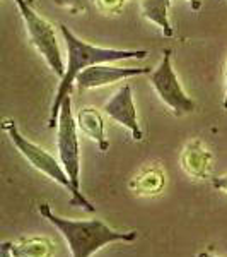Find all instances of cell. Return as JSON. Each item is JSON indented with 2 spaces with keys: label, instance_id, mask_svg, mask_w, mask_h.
<instances>
[{
  "label": "cell",
  "instance_id": "2",
  "mask_svg": "<svg viewBox=\"0 0 227 257\" xmlns=\"http://www.w3.org/2000/svg\"><path fill=\"white\" fill-rule=\"evenodd\" d=\"M40 214L48 219L65 238L72 257H90L102 247L114 242H132L137 231L114 230L101 219H70L62 218L50 209L48 204H40Z\"/></svg>",
  "mask_w": 227,
  "mask_h": 257
},
{
  "label": "cell",
  "instance_id": "21",
  "mask_svg": "<svg viewBox=\"0 0 227 257\" xmlns=\"http://www.w3.org/2000/svg\"><path fill=\"white\" fill-rule=\"evenodd\" d=\"M28 2H30V4H31V2H32V0H28Z\"/></svg>",
  "mask_w": 227,
  "mask_h": 257
},
{
  "label": "cell",
  "instance_id": "20",
  "mask_svg": "<svg viewBox=\"0 0 227 257\" xmlns=\"http://www.w3.org/2000/svg\"><path fill=\"white\" fill-rule=\"evenodd\" d=\"M196 257H218V255H214V254H210V252H200Z\"/></svg>",
  "mask_w": 227,
  "mask_h": 257
},
{
  "label": "cell",
  "instance_id": "7",
  "mask_svg": "<svg viewBox=\"0 0 227 257\" xmlns=\"http://www.w3.org/2000/svg\"><path fill=\"white\" fill-rule=\"evenodd\" d=\"M144 74H150V69L142 67H122V65H113V62H106V64H96L90 65L86 70L77 76L76 84L79 91L104 88V86L114 84L118 81H126L135 76H144Z\"/></svg>",
  "mask_w": 227,
  "mask_h": 257
},
{
  "label": "cell",
  "instance_id": "19",
  "mask_svg": "<svg viewBox=\"0 0 227 257\" xmlns=\"http://www.w3.org/2000/svg\"><path fill=\"white\" fill-rule=\"evenodd\" d=\"M186 2L192 6V9H195V11L200 9V0H186Z\"/></svg>",
  "mask_w": 227,
  "mask_h": 257
},
{
  "label": "cell",
  "instance_id": "3",
  "mask_svg": "<svg viewBox=\"0 0 227 257\" xmlns=\"http://www.w3.org/2000/svg\"><path fill=\"white\" fill-rule=\"evenodd\" d=\"M4 131L9 134L10 143L14 144V148L20 153L24 160L31 165L34 170H38L43 175H46L48 178H52L53 182H56L58 185H62L64 189H67L72 196V204L76 206H82L88 211H94V206L82 196V192H77L76 187H74L72 180L65 172L64 165L60 163V160H56L53 155H50L46 149H43L38 144H34L32 141H30L26 136H22V132L19 131L18 125H16L14 120H4L2 123Z\"/></svg>",
  "mask_w": 227,
  "mask_h": 257
},
{
  "label": "cell",
  "instance_id": "9",
  "mask_svg": "<svg viewBox=\"0 0 227 257\" xmlns=\"http://www.w3.org/2000/svg\"><path fill=\"white\" fill-rule=\"evenodd\" d=\"M181 165L190 177L204 180L210 175V170H212V155L202 144V141L193 139L181 153Z\"/></svg>",
  "mask_w": 227,
  "mask_h": 257
},
{
  "label": "cell",
  "instance_id": "6",
  "mask_svg": "<svg viewBox=\"0 0 227 257\" xmlns=\"http://www.w3.org/2000/svg\"><path fill=\"white\" fill-rule=\"evenodd\" d=\"M77 122L72 113V98H67L60 108L56 125V149L60 163L72 180L77 192H80V146L77 138Z\"/></svg>",
  "mask_w": 227,
  "mask_h": 257
},
{
  "label": "cell",
  "instance_id": "13",
  "mask_svg": "<svg viewBox=\"0 0 227 257\" xmlns=\"http://www.w3.org/2000/svg\"><path fill=\"white\" fill-rule=\"evenodd\" d=\"M130 187L137 190L138 194H158L164 187V175L156 168H150L144 172L142 175L135 177V180L130 184Z\"/></svg>",
  "mask_w": 227,
  "mask_h": 257
},
{
  "label": "cell",
  "instance_id": "12",
  "mask_svg": "<svg viewBox=\"0 0 227 257\" xmlns=\"http://www.w3.org/2000/svg\"><path fill=\"white\" fill-rule=\"evenodd\" d=\"M10 248L14 257H52L53 245L44 237H32L19 243H12Z\"/></svg>",
  "mask_w": 227,
  "mask_h": 257
},
{
  "label": "cell",
  "instance_id": "5",
  "mask_svg": "<svg viewBox=\"0 0 227 257\" xmlns=\"http://www.w3.org/2000/svg\"><path fill=\"white\" fill-rule=\"evenodd\" d=\"M172 52L171 50H164L162 59L158 64V67L148 74V82H150L152 89L159 96L160 101L168 106L176 117H183L192 111H195V101L186 94L183 89L181 82L178 79L172 67Z\"/></svg>",
  "mask_w": 227,
  "mask_h": 257
},
{
  "label": "cell",
  "instance_id": "16",
  "mask_svg": "<svg viewBox=\"0 0 227 257\" xmlns=\"http://www.w3.org/2000/svg\"><path fill=\"white\" fill-rule=\"evenodd\" d=\"M212 185L216 187L217 190H222V192L227 194V175H222V177H217L212 180Z\"/></svg>",
  "mask_w": 227,
  "mask_h": 257
},
{
  "label": "cell",
  "instance_id": "14",
  "mask_svg": "<svg viewBox=\"0 0 227 257\" xmlns=\"http://www.w3.org/2000/svg\"><path fill=\"white\" fill-rule=\"evenodd\" d=\"M94 4L102 12H116L125 4V0H94Z\"/></svg>",
  "mask_w": 227,
  "mask_h": 257
},
{
  "label": "cell",
  "instance_id": "17",
  "mask_svg": "<svg viewBox=\"0 0 227 257\" xmlns=\"http://www.w3.org/2000/svg\"><path fill=\"white\" fill-rule=\"evenodd\" d=\"M0 257H14L10 248V242H4L2 247H0Z\"/></svg>",
  "mask_w": 227,
  "mask_h": 257
},
{
  "label": "cell",
  "instance_id": "1",
  "mask_svg": "<svg viewBox=\"0 0 227 257\" xmlns=\"http://www.w3.org/2000/svg\"><path fill=\"white\" fill-rule=\"evenodd\" d=\"M60 33L67 45V69L60 84L56 88L55 98L50 110L48 127L55 128L58 125V115L64 101L72 96V88L76 84L77 76L90 65L106 64V62H122V60H142L148 55L147 50H122V48H106L96 47L88 41L80 40L67 24H60Z\"/></svg>",
  "mask_w": 227,
  "mask_h": 257
},
{
  "label": "cell",
  "instance_id": "4",
  "mask_svg": "<svg viewBox=\"0 0 227 257\" xmlns=\"http://www.w3.org/2000/svg\"><path fill=\"white\" fill-rule=\"evenodd\" d=\"M14 2L19 9L20 18H22L28 40L36 48V52L43 57L46 65L52 69V72H55L62 79L65 74V69H67V62L64 60V55H62L53 24L48 23L44 18H41L28 0H14Z\"/></svg>",
  "mask_w": 227,
  "mask_h": 257
},
{
  "label": "cell",
  "instance_id": "15",
  "mask_svg": "<svg viewBox=\"0 0 227 257\" xmlns=\"http://www.w3.org/2000/svg\"><path fill=\"white\" fill-rule=\"evenodd\" d=\"M58 6H64V7H68L72 12H79V11H86L88 9V4L86 0H55Z\"/></svg>",
  "mask_w": 227,
  "mask_h": 257
},
{
  "label": "cell",
  "instance_id": "10",
  "mask_svg": "<svg viewBox=\"0 0 227 257\" xmlns=\"http://www.w3.org/2000/svg\"><path fill=\"white\" fill-rule=\"evenodd\" d=\"M76 122H77V127H79L89 139H92L101 151L108 149L110 144H108L106 132H104V120H102V115L99 113V110L92 108V106H84V108H80L77 111Z\"/></svg>",
  "mask_w": 227,
  "mask_h": 257
},
{
  "label": "cell",
  "instance_id": "8",
  "mask_svg": "<svg viewBox=\"0 0 227 257\" xmlns=\"http://www.w3.org/2000/svg\"><path fill=\"white\" fill-rule=\"evenodd\" d=\"M102 111L106 115L114 120L120 125L126 127L132 132V138L135 141L144 139L142 127L138 123V115H137V106L134 101V91H132L130 84H123L122 88H118L113 93L108 101L102 106Z\"/></svg>",
  "mask_w": 227,
  "mask_h": 257
},
{
  "label": "cell",
  "instance_id": "11",
  "mask_svg": "<svg viewBox=\"0 0 227 257\" xmlns=\"http://www.w3.org/2000/svg\"><path fill=\"white\" fill-rule=\"evenodd\" d=\"M169 7H171V0H142L140 2V12L144 19L156 24L166 38H171L174 35L171 21H169Z\"/></svg>",
  "mask_w": 227,
  "mask_h": 257
},
{
  "label": "cell",
  "instance_id": "18",
  "mask_svg": "<svg viewBox=\"0 0 227 257\" xmlns=\"http://www.w3.org/2000/svg\"><path fill=\"white\" fill-rule=\"evenodd\" d=\"M224 89H226V94H224V108L227 110V64H226V72H224Z\"/></svg>",
  "mask_w": 227,
  "mask_h": 257
}]
</instances>
